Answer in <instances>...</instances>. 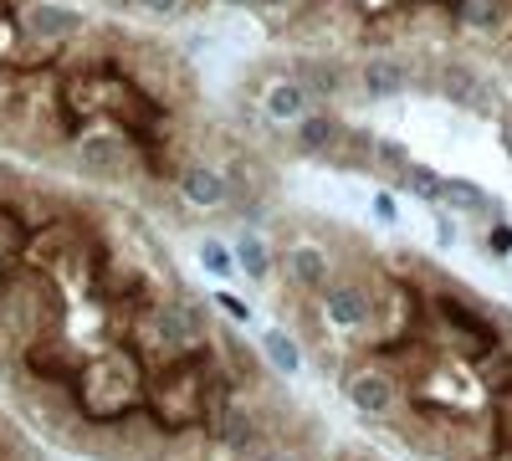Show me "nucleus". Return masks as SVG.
<instances>
[{"instance_id":"obj_1","label":"nucleus","mask_w":512,"mask_h":461,"mask_svg":"<svg viewBox=\"0 0 512 461\" xmlns=\"http://www.w3.org/2000/svg\"><path fill=\"white\" fill-rule=\"evenodd\" d=\"M139 395V374L128 369L118 354H103V359H88L77 369V400L88 415H108V410H123L128 400Z\"/></svg>"},{"instance_id":"obj_2","label":"nucleus","mask_w":512,"mask_h":461,"mask_svg":"<svg viewBox=\"0 0 512 461\" xmlns=\"http://www.w3.org/2000/svg\"><path fill=\"white\" fill-rule=\"evenodd\" d=\"M436 93L451 98V103L466 108V113H482V118L502 113L497 82H492L482 67H472V62H441V72H436Z\"/></svg>"},{"instance_id":"obj_3","label":"nucleus","mask_w":512,"mask_h":461,"mask_svg":"<svg viewBox=\"0 0 512 461\" xmlns=\"http://www.w3.org/2000/svg\"><path fill=\"white\" fill-rule=\"evenodd\" d=\"M16 26H21L26 41H36V47H67V41L88 36V16L72 11V6H57V0H26Z\"/></svg>"},{"instance_id":"obj_4","label":"nucleus","mask_w":512,"mask_h":461,"mask_svg":"<svg viewBox=\"0 0 512 461\" xmlns=\"http://www.w3.org/2000/svg\"><path fill=\"white\" fill-rule=\"evenodd\" d=\"M154 333H159V344H164L169 354L200 349V344L210 339V313H205L200 303H190V298L164 303V308L154 313Z\"/></svg>"},{"instance_id":"obj_5","label":"nucleus","mask_w":512,"mask_h":461,"mask_svg":"<svg viewBox=\"0 0 512 461\" xmlns=\"http://www.w3.org/2000/svg\"><path fill=\"white\" fill-rule=\"evenodd\" d=\"M436 318H441V328L461 333V349H466V354H487V349H497V328H492V318H487L482 308H472L466 298H456V292H441V298H436Z\"/></svg>"},{"instance_id":"obj_6","label":"nucleus","mask_w":512,"mask_h":461,"mask_svg":"<svg viewBox=\"0 0 512 461\" xmlns=\"http://www.w3.org/2000/svg\"><path fill=\"white\" fill-rule=\"evenodd\" d=\"M410 62H400V57H390V52H374V57H364V67L354 72V82H359V93L364 98H400L405 88H410Z\"/></svg>"},{"instance_id":"obj_7","label":"nucleus","mask_w":512,"mask_h":461,"mask_svg":"<svg viewBox=\"0 0 512 461\" xmlns=\"http://www.w3.org/2000/svg\"><path fill=\"white\" fill-rule=\"evenodd\" d=\"M400 400V385L390 369H354L349 374V405L359 415H390Z\"/></svg>"},{"instance_id":"obj_8","label":"nucleus","mask_w":512,"mask_h":461,"mask_svg":"<svg viewBox=\"0 0 512 461\" xmlns=\"http://www.w3.org/2000/svg\"><path fill=\"white\" fill-rule=\"evenodd\" d=\"M128 139H118V134H88L77 144V170L82 175H98V180H113V175H123L128 170Z\"/></svg>"},{"instance_id":"obj_9","label":"nucleus","mask_w":512,"mask_h":461,"mask_svg":"<svg viewBox=\"0 0 512 461\" xmlns=\"http://www.w3.org/2000/svg\"><path fill=\"white\" fill-rule=\"evenodd\" d=\"M446 11L472 36H502L512 26V0H446Z\"/></svg>"},{"instance_id":"obj_10","label":"nucleus","mask_w":512,"mask_h":461,"mask_svg":"<svg viewBox=\"0 0 512 461\" xmlns=\"http://www.w3.org/2000/svg\"><path fill=\"white\" fill-rule=\"evenodd\" d=\"M216 441L246 461L251 451H262V441H267V426L256 421L251 410H241V405H226V410L216 415Z\"/></svg>"},{"instance_id":"obj_11","label":"nucleus","mask_w":512,"mask_h":461,"mask_svg":"<svg viewBox=\"0 0 512 461\" xmlns=\"http://www.w3.org/2000/svg\"><path fill=\"white\" fill-rule=\"evenodd\" d=\"M180 195L200 211H226L231 205V180L221 170H210V164H185L180 170Z\"/></svg>"},{"instance_id":"obj_12","label":"nucleus","mask_w":512,"mask_h":461,"mask_svg":"<svg viewBox=\"0 0 512 461\" xmlns=\"http://www.w3.org/2000/svg\"><path fill=\"white\" fill-rule=\"evenodd\" d=\"M323 313L338 328H364L374 318V303L359 282H323Z\"/></svg>"},{"instance_id":"obj_13","label":"nucleus","mask_w":512,"mask_h":461,"mask_svg":"<svg viewBox=\"0 0 512 461\" xmlns=\"http://www.w3.org/2000/svg\"><path fill=\"white\" fill-rule=\"evenodd\" d=\"M297 144H303L308 154H333L338 144H344V123H338V113H328V108H308L303 118H297Z\"/></svg>"},{"instance_id":"obj_14","label":"nucleus","mask_w":512,"mask_h":461,"mask_svg":"<svg viewBox=\"0 0 512 461\" xmlns=\"http://www.w3.org/2000/svg\"><path fill=\"white\" fill-rule=\"evenodd\" d=\"M297 82L308 88V98H338V93L349 88V67L338 62V57H313V62H303Z\"/></svg>"},{"instance_id":"obj_15","label":"nucleus","mask_w":512,"mask_h":461,"mask_svg":"<svg viewBox=\"0 0 512 461\" xmlns=\"http://www.w3.org/2000/svg\"><path fill=\"white\" fill-rule=\"evenodd\" d=\"M267 118H277V123H297L308 108H313V98H308V88L297 77H282V82H272L267 88Z\"/></svg>"},{"instance_id":"obj_16","label":"nucleus","mask_w":512,"mask_h":461,"mask_svg":"<svg viewBox=\"0 0 512 461\" xmlns=\"http://www.w3.org/2000/svg\"><path fill=\"white\" fill-rule=\"evenodd\" d=\"M287 277H292L297 287H323V282H328V251H318V246H292V251H287Z\"/></svg>"},{"instance_id":"obj_17","label":"nucleus","mask_w":512,"mask_h":461,"mask_svg":"<svg viewBox=\"0 0 512 461\" xmlns=\"http://www.w3.org/2000/svg\"><path fill=\"white\" fill-rule=\"evenodd\" d=\"M477 374H482V385H492V395L512 390V349H487V354H477Z\"/></svg>"},{"instance_id":"obj_18","label":"nucleus","mask_w":512,"mask_h":461,"mask_svg":"<svg viewBox=\"0 0 512 461\" xmlns=\"http://www.w3.org/2000/svg\"><path fill=\"white\" fill-rule=\"evenodd\" d=\"M441 200H451L456 211H492V216H497V205L487 200V190H482V185H472V180H456V175L441 185Z\"/></svg>"},{"instance_id":"obj_19","label":"nucleus","mask_w":512,"mask_h":461,"mask_svg":"<svg viewBox=\"0 0 512 461\" xmlns=\"http://www.w3.org/2000/svg\"><path fill=\"white\" fill-rule=\"evenodd\" d=\"M400 185L415 195V200H425V205H441V185H446V175H436V170H425V164H405V175H400Z\"/></svg>"},{"instance_id":"obj_20","label":"nucleus","mask_w":512,"mask_h":461,"mask_svg":"<svg viewBox=\"0 0 512 461\" xmlns=\"http://www.w3.org/2000/svg\"><path fill=\"white\" fill-rule=\"evenodd\" d=\"M236 267H241L246 277H267V272H272V251L262 246V236H241V241H236Z\"/></svg>"},{"instance_id":"obj_21","label":"nucleus","mask_w":512,"mask_h":461,"mask_svg":"<svg viewBox=\"0 0 512 461\" xmlns=\"http://www.w3.org/2000/svg\"><path fill=\"white\" fill-rule=\"evenodd\" d=\"M262 349H267L272 369H282V374H297V369H303V354H297V344L287 339L282 328H272V333H267V339H262Z\"/></svg>"},{"instance_id":"obj_22","label":"nucleus","mask_w":512,"mask_h":461,"mask_svg":"<svg viewBox=\"0 0 512 461\" xmlns=\"http://www.w3.org/2000/svg\"><path fill=\"white\" fill-rule=\"evenodd\" d=\"M369 149H374V164H379L384 175H395V180L405 175V164H410V159H405V149H400L395 139H369Z\"/></svg>"},{"instance_id":"obj_23","label":"nucleus","mask_w":512,"mask_h":461,"mask_svg":"<svg viewBox=\"0 0 512 461\" xmlns=\"http://www.w3.org/2000/svg\"><path fill=\"white\" fill-rule=\"evenodd\" d=\"M200 262H205L210 272H216V277H226V272H231V251H226V246H216V241H205V246H200Z\"/></svg>"},{"instance_id":"obj_24","label":"nucleus","mask_w":512,"mask_h":461,"mask_svg":"<svg viewBox=\"0 0 512 461\" xmlns=\"http://www.w3.org/2000/svg\"><path fill=\"white\" fill-rule=\"evenodd\" d=\"M487 251H497V257H502V251H512V226L507 221H497L492 231H487V241H482Z\"/></svg>"},{"instance_id":"obj_25","label":"nucleus","mask_w":512,"mask_h":461,"mask_svg":"<svg viewBox=\"0 0 512 461\" xmlns=\"http://www.w3.org/2000/svg\"><path fill=\"white\" fill-rule=\"evenodd\" d=\"M139 6H144L149 16H180V11L190 6V0H139Z\"/></svg>"},{"instance_id":"obj_26","label":"nucleus","mask_w":512,"mask_h":461,"mask_svg":"<svg viewBox=\"0 0 512 461\" xmlns=\"http://www.w3.org/2000/svg\"><path fill=\"white\" fill-rule=\"evenodd\" d=\"M216 308H226L236 323H246V318H251V308H246L241 298H231V292H216Z\"/></svg>"},{"instance_id":"obj_27","label":"nucleus","mask_w":512,"mask_h":461,"mask_svg":"<svg viewBox=\"0 0 512 461\" xmlns=\"http://www.w3.org/2000/svg\"><path fill=\"white\" fill-rule=\"evenodd\" d=\"M246 461H303V456H297V451H282V446H277V451H272V446H262V451H251Z\"/></svg>"},{"instance_id":"obj_28","label":"nucleus","mask_w":512,"mask_h":461,"mask_svg":"<svg viewBox=\"0 0 512 461\" xmlns=\"http://www.w3.org/2000/svg\"><path fill=\"white\" fill-rule=\"evenodd\" d=\"M16 180H21V175L11 170V164H6V159H0V200H6V195L16 190Z\"/></svg>"},{"instance_id":"obj_29","label":"nucleus","mask_w":512,"mask_h":461,"mask_svg":"<svg viewBox=\"0 0 512 461\" xmlns=\"http://www.w3.org/2000/svg\"><path fill=\"white\" fill-rule=\"evenodd\" d=\"M374 211H379V221H395V200H390V195H379V200H374Z\"/></svg>"},{"instance_id":"obj_30","label":"nucleus","mask_w":512,"mask_h":461,"mask_svg":"<svg viewBox=\"0 0 512 461\" xmlns=\"http://www.w3.org/2000/svg\"><path fill=\"white\" fill-rule=\"evenodd\" d=\"M436 241H441V246H451V241H456V226H451V221H441V226H436Z\"/></svg>"},{"instance_id":"obj_31","label":"nucleus","mask_w":512,"mask_h":461,"mask_svg":"<svg viewBox=\"0 0 512 461\" xmlns=\"http://www.w3.org/2000/svg\"><path fill=\"white\" fill-rule=\"evenodd\" d=\"M226 6H262V0H226Z\"/></svg>"}]
</instances>
